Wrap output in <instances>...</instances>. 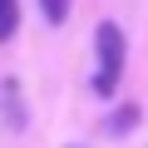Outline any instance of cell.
I'll return each instance as SVG.
<instances>
[{
  "label": "cell",
  "instance_id": "cell-2",
  "mask_svg": "<svg viewBox=\"0 0 148 148\" xmlns=\"http://www.w3.org/2000/svg\"><path fill=\"white\" fill-rule=\"evenodd\" d=\"M20 30V0H0V40H10Z\"/></svg>",
  "mask_w": 148,
  "mask_h": 148
},
{
  "label": "cell",
  "instance_id": "cell-3",
  "mask_svg": "<svg viewBox=\"0 0 148 148\" xmlns=\"http://www.w3.org/2000/svg\"><path fill=\"white\" fill-rule=\"evenodd\" d=\"M5 104H10V109H5V119L20 128V123H25V109H20V89H15V79L5 84Z\"/></svg>",
  "mask_w": 148,
  "mask_h": 148
},
{
  "label": "cell",
  "instance_id": "cell-5",
  "mask_svg": "<svg viewBox=\"0 0 148 148\" xmlns=\"http://www.w3.org/2000/svg\"><path fill=\"white\" fill-rule=\"evenodd\" d=\"M133 119H138V109H133V104H128V109H123V114H114V119H109V128H114V133H123V128H128V123H133Z\"/></svg>",
  "mask_w": 148,
  "mask_h": 148
},
{
  "label": "cell",
  "instance_id": "cell-4",
  "mask_svg": "<svg viewBox=\"0 0 148 148\" xmlns=\"http://www.w3.org/2000/svg\"><path fill=\"white\" fill-rule=\"evenodd\" d=\"M40 5H45V20H49V25H59V20L69 15V0H40Z\"/></svg>",
  "mask_w": 148,
  "mask_h": 148
},
{
  "label": "cell",
  "instance_id": "cell-1",
  "mask_svg": "<svg viewBox=\"0 0 148 148\" xmlns=\"http://www.w3.org/2000/svg\"><path fill=\"white\" fill-rule=\"evenodd\" d=\"M94 54H99L94 89L109 99V94L119 89V79H123V59H128V40H123V30H119L114 20H104V25L94 30Z\"/></svg>",
  "mask_w": 148,
  "mask_h": 148
}]
</instances>
